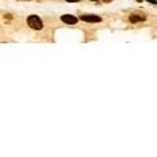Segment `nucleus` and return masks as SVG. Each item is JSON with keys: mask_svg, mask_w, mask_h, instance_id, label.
Listing matches in <instances>:
<instances>
[{"mask_svg": "<svg viewBox=\"0 0 157 157\" xmlns=\"http://www.w3.org/2000/svg\"><path fill=\"white\" fill-rule=\"evenodd\" d=\"M28 25H29L32 29L34 30H41L43 28V24H42V20L38 17V16L33 15V16H29L28 17Z\"/></svg>", "mask_w": 157, "mask_h": 157, "instance_id": "obj_1", "label": "nucleus"}, {"mask_svg": "<svg viewBox=\"0 0 157 157\" xmlns=\"http://www.w3.org/2000/svg\"><path fill=\"white\" fill-rule=\"evenodd\" d=\"M80 18L86 22H101V20H102L100 16H96V15H83L80 16Z\"/></svg>", "mask_w": 157, "mask_h": 157, "instance_id": "obj_2", "label": "nucleus"}, {"mask_svg": "<svg viewBox=\"0 0 157 157\" xmlns=\"http://www.w3.org/2000/svg\"><path fill=\"white\" fill-rule=\"evenodd\" d=\"M60 18H62V21L66 22V24H68V25H74V24L77 22V17L71 16V15H63Z\"/></svg>", "mask_w": 157, "mask_h": 157, "instance_id": "obj_3", "label": "nucleus"}, {"mask_svg": "<svg viewBox=\"0 0 157 157\" xmlns=\"http://www.w3.org/2000/svg\"><path fill=\"white\" fill-rule=\"evenodd\" d=\"M131 22H139V21H144L145 20V16H139V15H131L128 17Z\"/></svg>", "mask_w": 157, "mask_h": 157, "instance_id": "obj_4", "label": "nucleus"}, {"mask_svg": "<svg viewBox=\"0 0 157 157\" xmlns=\"http://www.w3.org/2000/svg\"><path fill=\"white\" fill-rule=\"evenodd\" d=\"M68 3H76V1H80V0H67Z\"/></svg>", "mask_w": 157, "mask_h": 157, "instance_id": "obj_5", "label": "nucleus"}, {"mask_svg": "<svg viewBox=\"0 0 157 157\" xmlns=\"http://www.w3.org/2000/svg\"><path fill=\"white\" fill-rule=\"evenodd\" d=\"M103 1H105V3H109V1H111V0H103Z\"/></svg>", "mask_w": 157, "mask_h": 157, "instance_id": "obj_6", "label": "nucleus"}, {"mask_svg": "<svg viewBox=\"0 0 157 157\" xmlns=\"http://www.w3.org/2000/svg\"><path fill=\"white\" fill-rule=\"evenodd\" d=\"M93 1H96V0H93Z\"/></svg>", "mask_w": 157, "mask_h": 157, "instance_id": "obj_7", "label": "nucleus"}]
</instances>
